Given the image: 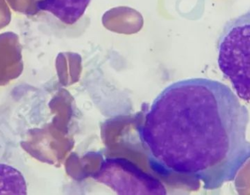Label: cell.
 Here are the masks:
<instances>
[{
	"instance_id": "obj_1",
	"label": "cell",
	"mask_w": 250,
	"mask_h": 195,
	"mask_svg": "<svg viewBox=\"0 0 250 195\" xmlns=\"http://www.w3.org/2000/svg\"><path fill=\"white\" fill-rule=\"evenodd\" d=\"M248 108L228 85L207 78L166 87L138 128L153 171L217 190L233 181L250 159Z\"/></svg>"
},
{
	"instance_id": "obj_2",
	"label": "cell",
	"mask_w": 250,
	"mask_h": 195,
	"mask_svg": "<svg viewBox=\"0 0 250 195\" xmlns=\"http://www.w3.org/2000/svg\"><path fill=\"white\" fill-rule=\"evenodd\" d=\"M218 66L239 98L250 100V10L229 21L217 42Z\"/></svg>"
},
{
	"instance_id": "obj_3",
	"label": "cell",
	"mask_w": 250,
	"mask_h": 195,
	"mask_svg": "<svg viewBox=\"0 0 250 195\" xmlns=\"http://www.w3.org/2000/svg\"><path fill=\"white\" fill-rule=\"evenodd\" d=\"M95 179L120 195L166 194V189L160 181L125 159H106Z\"/></svg>"
},
{
	"instance_id": "obj_4",
	"label": "cell",
	"mask_w": 250,
	"mask_h": 195,
	"mask_svg": "<svg viewBox=\"0 0 250 195\" xmlns=\"http://www.w3.org/2000/svg\"><path fill=\"white\" fill-rule=\"evenodd\" d=\"M92 0H38L36 12L67 26L79 22Z\"/></svg>"
},
{
	"instance_id": "obj_5",
	"label": "cell",
	"mask_w": 250,
	"mask_h": 195,
	"mask_svg": "<svg viewBox=\"0 0 250 195\" xmlns=\"http://www.w3.org/2000/svg\"><path fill=\"white\" fill-rule=\"evenodd\" d=\"M26 194L27 185L23 174L13 167L0 163V195Z\"/></svg>"
}]
</instances>
